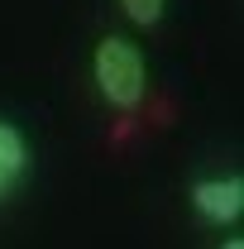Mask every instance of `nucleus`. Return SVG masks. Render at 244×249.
I'll list each match as a JSON object with an SVG mask.
<instances>
[{
    "instance_id": "1",
    "label": "nucleus",
    "mask_w": 244,
    "mask_h": 249,
    "mask_svg": "<svg viewBox=\"0 0 244 249\" xmlns=\"http://www.w3.org/2000/svg\"><path fill=\"white\" fill-rule=\"evenodd\" d=\"M91 82L110 110H139L149 96V62L129 34H101L91 48Z\"/></svg>"
},
{
    "instance_id": "2",
    "label": "nucleus",
    "mask_w": 244,
    "mask_h": 249,
    "mask_svg": "<svg viewBox=\"0 0 244 249\" xmlns=\"http://www.w3.org/2000/svg\"><path fill=\"white\" fill-rule=\"evenodd\" d=\"M187 206L201 225L230 230L244 216V178L240 173H196L187 182Z\"/></svg>"
},
{
    "instance_id": "3",
    "label": "nucleus",
    "mask_w": 244,
    "mask_h": 249,
    "mask_svg": "<svg viewBox=\"0 0 244 249\" xmlns=\"http://www.w3.org/2000/svg\"><path fill=\"white\" fill-rule=\"evenodd\" d=\"M34 163H38V154H34L29 129L10 115H0V206L24 192V182L34 178Z\"/></svg>"
},
{
    "instance_id": "4",
    "label": "nucleus",
    "mask_w": 244,
    "mask_h": 249,
    "mask_svg": "<svg viewBox=\"0 0 244 249\" xmlns=\"http://www.w3.org/2000/svg\"><path fill=\"white\" fill-rule=\"evenodd\" d=\"M124 19L129 24H139V29H153V24H163V15H168V0H120Z\"/></svg>"
},
{
    "instance_id": "5",
    "label": "nucleus",
    "mask_w": 244,
    "mask_h": 249,
    "mask_svg": "<svg viewBox=\"0 0 244 249\" xmlns=\"http://www.w3.org/2000/svg\"><path fill=\"white\" fill-rule=\"evenodd\" d=\"M215 249H244V240H240V235H230V240H220Z\"/></svg>"
}]
</instances>
